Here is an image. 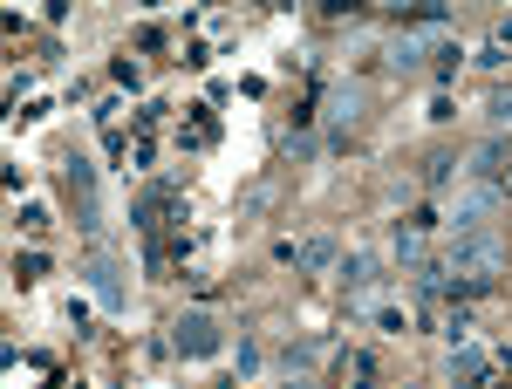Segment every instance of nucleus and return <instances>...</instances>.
Listing matches in <instances>:
<instances>
[{
  "label": "nucleus",
  "mask_w": 512,
  "mask_h": 389,
  "mask_svg": "<svg viewBox=\"0 0 512 389\" xmlns=\"http://www.w3.org/2000/svg\"><path fill=\"white\" fill-rule=\"evenodd\" d=\"M451 171H458L451 157H431V171H424V185H431V192H444V185H451Z\"/></svg>",
  "instance_id": "nucleus-8"
},
{
  "label": "nucleus",
  "mask_w": 512,
  "mask_h": 389,
  "mask_svg": "<svg viewBox=\"0 0 512 389\" xmlns=\"http://www.w3.org/2000/svg\"><path fill=\"white\" fill-rule=\"evenodd\" d=\"M328 260H335V246H328V239H315V246L301 253V267H328Z\"/></svg>",
  "instance_id": "nucleus-10"
},
{
  "label": "nucleus",
  "mask_w": 512,
  "mask_h": 389,
  "mask_svg": "<svg viewBox=\"0 0 512 389\" xmlns=\"http://www.w3.org/2000/svg\"><path fill=\"white\" fill-rule=\"evenodd\" d=\"M89 280H96V301H103V308H123V287H117V267H110V260H96Z\"/></svg>",
  "instance_id": "nucleus-6"
},
{
  "label": "nucleus",
  "mask_w": 512,
  "mask_h": 389,
  "mask_svg": "<svg viewBox=\"0 0 512 389\" xmlns=\"http://www.w3.org/2000/svg\"><path fill=\"white\" fill-rule=\"evenodd\" d=\"M171 342L178 355H219V328H212V314H178V328H171Z\"/></svg>",
  "instance_id": "nucleus-2"
},
{
  "label": "nucleus",
  "mask_w": 512,
  "mask_h": 389,
  "mask_svg": "<svg viewBox=\"0 0 512 389\" xmlns=\"http://www.w3.org/2000/svg\"><path fill=\"white\" fill-rule=\"evenodd\" d=\"M499 192H512V171H506V185H499Z\"/></svg>",
  "instance_id": "nucleus-11"
},
{
  "label": "nucleus",
  "mask_w": 512,
  "mask_h": 389,
  "mask_svg": "<svg viewBox=\"0 0 512 389\" xmlns=\"http://www.w3.org/2000/svg\"><path fill=\"white\" fill-rule=\"evenodd\" d=\"M396 253H403V260H424V239H417V233H403V226H396Z\"/></svg>",
  "instance_id": "nucleus-9"
},
{
  "label": "nucleus",
  "mask_w": 512,
  "mask_h": 389,
  "mask_svg": "<svg viewBox=\"0 0 512 389\" xmlns=\"http://www.w3.org/2000/svg\"><path fill=\"white\" fill-rule=\"evenodd\" d=\"M499 164H506V144H478L472 151V178H492Z\"/></svg>",
  "instance_id": "nucleus-7"
},
{
  "label": "nucleus",
  "mask_w": 512,
  "mask_h": 389,
  "mask_svg": "<svg viewBox=\"0 0 512 389\" xmlns=\"http://www.w3.org/2000/svg\"><path fill=\"white\" fill-rule=\"evenodd\" d=\"M328 117H335V123H355V117H362V89H355V82L328 89Z\"/></svg>",
  "instance_id": "nucleus-5"
},
{
  "label": "nucleus",
  "mask_w": 512,
  "mask_h": 389,
  "mask_svg": "<svg viewBox=\"0 0 512 389\" xmlns=\"http://www.w3.org/2000/svg\"><path fill=\"white\" fill-rule=\"evenodd\" d=\"M492 205H499V192H492V185H478V192H465L458 205H451V226H458V233H485Z\"/></svg>",
  "instance_id": "nucleus-3"
},
{
  "label": "nucleus",
  "mask_w": 512,
  "mask_h": 389,
  "mask_svg": "<svg viewBox=\"0 0 512 389\" xmlns=\"http://www.w3.org/2000/svg\"><path fill=\"white\" fill-rule=\"evenodd\" d=\"M431 28H403V35L390 41V69H417V62H424V48H431Z\"/></svg>",
  "instance_id": "nucleus-4"
},
{
  "label": "nucleus",
  "mask_w": 512,
  "mask_h": 389,
  "mask_svg": "<svg viewBox=\"0 0 512 389\" xmlns=\"http://www.w3.org/2000/svg\"><path fill=\"white\" fill-rule=\"evenodd\" d=\"M512 267L506 239L492 233H458V246H451V260H444V273H451V287H485V280H499V273Z\"/></svg>",
  "instance_id": "nucleus-1"
}]
</instances>
